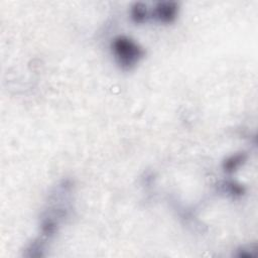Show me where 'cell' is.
I'll use <instances>...</instances> for the list:
<instances>
[{
  "mask_svg": "<svg viewBox=\"0 0 258 258\" xmlns=\"http://www.w3.org/2000/svg\"><path fill=\"white\" fill-rule=\"evenodd\" d=\"M118 63L125 70L133 68L143 55V50L130 38L117 37L112 43Z\"/></svg>",
  "mask_w": 258,
  "mask_h": 258,
  "instance_id": "cell-1",
  "label": "cell"
},
{
  "mask_svg": "<svg viewBox=\"0 0 258 258\" xmlns=\"http://www.w3.org/2000/svg\"><path fill=\"white\" fill-rule=\"evenodd\" d=\"M177 12V6L173 2H163L158 3L155 7L154 15L157 18V20L169 23L174 20Z\"/></svg>",
  "mask_w": 258,
  "mask_h": 258,
  "instance_id": "cell-2",
  "label": "cell"
},
{
  "mask_svg": "<svg viewBox=\"0 0 258 258\" xmlns=\"http://www.w3.org/2000/svg\"><path fill=\"white\" fill-rule=\"evenodd\" d=\"M131 17L136 23L144 22L147 17L146 6L143 3H135L131 9Z\"/></svg>",
  "mask_w": 258,
  "mask_h": 258,
  "instance_id": "cell-3",
  "label": "cell"
},
{
  "mask_svg": "<svg viewBox=\"0 0 258 258\" xmlns=\"http://www.w3.org/2000/svg\"><path fill=\"white\" fill-rule=\"evenodd\" d=\"M245 158H246L245 154H236V155L231 156L224 162L225 171H227V172L234 171L242 163V161L245 160Z\"/></svg>",
  "mask_w": 258,
  "mask_h": 258,
  "instance_id": "cell-4",
  "label": "cell"
}]
</instances>
